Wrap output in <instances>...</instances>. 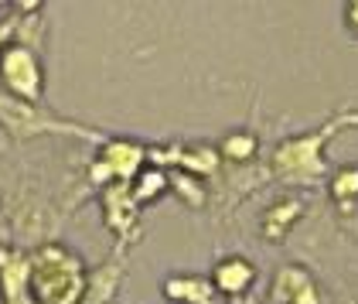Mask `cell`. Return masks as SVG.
Here are the masks:
<instances>
[{
	"label": "cell",
	"instance_id": "30bf717a",
	"mask_svg": "<svg viewBox=\"0 0 358 304\" xmlns=\"http://www.w3.org/2000/svg\"><path fill=\"white\" fill-rule=\"evenodd\" d=\"M358 195V171H341L334 181V198H352Z\"/></svg>",
	"mask_w": 358,
	"mask_h": 304
},
{
	"label": "cell",
	"instance_id": "3957f363",
	"mask_svg": "<svg viewBox=\"0 0 358 304\" xmlns=\"http://www.w3.org/2000/svg\"><path fill=\"white\" fill-rule=\"evenodd\" d=\"M3 76H7V83L14 85L21 96H28V99H34L38 96V69H34V58L28 55V52H10L7 55V62H3Z\"/></svg>",
	"mask_w": 358,
	"mask_h": 304
},
{
	"label": "cell",
	"instance_id": "9c48e42d",
	"mask_svg": "<svg viewBox=\"0 0 358 304\" xmlns=\"http://www.w3.org/2000/svg\"><path fill=\"white\" fill-rule=\"evenodd\" d=\"M222 151H225V158H232V161H246V158H252V151H256V137L236 134V137H229L222 144Z\"/></svg>",
	"mask_w": 358,
	"mask_h": 304
},
{
	"label": "cell",
	"instance_id": "52a82bcc",
	"mask_svg": "<svg viewBox=\"0 0 358 304\" xmlns=\"http://www.w3.org/2000/svg\"><path fill=\"white\" fill-rule=\"evenodd\" d=\"M140 165V151L137 147H130V144H113L110 154L103 158V165L96 167V171H103V174H120V178H130Z\"/></svg>",
	"mask_w": 358,
	"mask_h": 304
},
{
	"label": "cell",
	"instance_id": "ba28073f",
	"mask_svg": "<svg viewBox=\"0 0 358 304\" xmlns=\"http://www.w3.org/2000/svg\"><path fill=\"white\" fill-rule=\"evenodd\" d=\"M297 212H301V205H297V202H283V205H276L273 212L266 216V226H263V229H266L273 240H280V236H283V229H287V222L297 219Z\"/></svg>",
	"mask_w": 358,
	"mask_h": 304
},
{
	"label": "cell",
	"instance_id": "5b68a950",
	"mask_svg": "<svg viewBox=\"0 0 358 304\" xmlns=\"http://www.w3.org/2000/svg\"><path fill=\"white\" fill-rule=\"evenodd\" d=\"M252 277H256V270L249 267L246 260L232 256V260H225V263L215 267V287H219L222 294H243L249 284H252Z\"/></svg>",
	"mask_w": 358,
	"mask_h": 304
},
{
	"label": "cell",
	"instance_id": "8fae6325",
	"mask_svg": "<svg viewBox=\"0 0 358 304\" xmlns=\"http://www.w3.org/2000/svg\"><path fill=\"white\" fill-rule=\"evenodd\" d=\"M140 185H143V188H137V198H150L154 192L164 188V174H143Z\"/></svg>",
	"mask_w": 358,
	"mask_h": 304
},
{
	"label": "cell",
	"instance_id": "277c9868",
	"mask_svg": "<svg viewBox=\"0 0 358 304\" xmlns=\"http://www.w3.org/2000/svg\"><path fill=\"white\" fill-rule=\"evenodd\" d=\"M167 298L171 301H185V304H219L215 301V287L208 280H198V277H174L167 280Z\"/></svg>",
	"mask_w": 358,
	"mask_h": 304
},
{
	"label": "cell",
	"instance_id": "7c38bea8",
	"mask_svg": "<svg viewBox=\"0 0 358 304\" xmlns=\"http://www.w3.org/2000/svg\"><path fill=\"white\" fill-rule=\"evenodd\" d=\"M345 18H348V25L358 31V0L355 4H348V11H345Z\"/></svg>",
	"mask_w": 358,
	"mask_h": 304
},
{
	"label": "cell",
	"instance_id": "8992f818",
	"mask_svg": "<svg viewBox=\"0 0 358 304\" xmlns=\"http://www.w3.org/2000/svg\"><path fill=\"white\" fill-rule=\"evenodd\" d=\"M276 298H287L290 304H317L314 284L301 270H283L276 277Z\"/></svg>",
	"mask_w": 358,
	"mask_h": 304
},
{
	"label": "cell",
	"instance_id": "7a4b0ae2",
	"mask_svg": "<svg viewBox=\"0 0 358 304\" xmlns=\"http://www.w3.org/2000/svg\"><path fill=\"white\" fill-rule=\"evenodd\" d=\"M324 137H328V130L280 147V151H276V171H280L283 178H294V181L317 178L321 167H324V161H321V144H324Z\"/></svg>",
	"mask_w": 358,
	"mask_h": 304
},
{
	"label": "cell",
	"instance_id": "6da1fadb",
	"mask_svg": "<svg viewBox=\"0 0 358 304\" xmlns=\"http://www.w3.org/2000/svg\"><path fill=\"white\" fill-rule=\"evenodd\" d=\"M34 291L45 304H76L83 280H79V260L58 247L45 249L38 267H34Z\"/></svg>",
	"mask_w": 358,
	"mask_h": 304
}]
</instances>
